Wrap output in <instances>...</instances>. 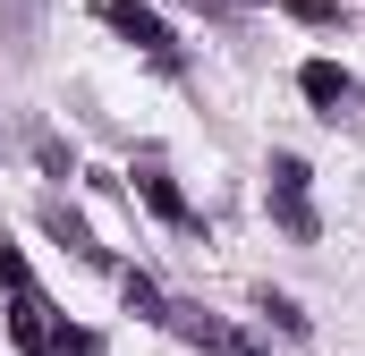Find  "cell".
Listing matches in <instances>:
<instances>
[{
    "label": "cell",
    "instance_id": "6da1fadb",
    "mask_svg": "<svg viewBox=\"0 0 365 356\" xmlns=\"http://www.w3.org/2000/svg\"><path fill=\"white\" fill-rule=\"evenodd\" d=\"M102 17H110V34H119V43H136L153 68H170V77H179V34L162 26V9H153V0H102Z\"/></svg>",
    "mask_w": 365,
    "mask_h": 356
},
{
    "label": "cell",
    "instance_id": "7a4b0ae2",
    "mask_svg": "<svg viewBox=\"0 0 365 356\" xmlns=\"http://www.w3.org/2000/svg\"><path fill=\"white\" fill-rule=\"evenodd\" d=\"M264 204H272V221L297 238V246L323 229V221H314V195H306V162H297V153H272V170H264Z\"/></svg>",
    "mask_w": 365,
    "mask_h": 356
},
{
    "label": "cell",
    "instance_id": "3957f363",
    "mask_svg": "<svg viewBox=\"0 0 365 356\" xmlns=\"http://www.w3.org/2000/svg\"><path fill=\"white\" fill-rule=\"evenodd\" d=\"M162 331L187 340L195 356H247V331H230V323H221V314H204V305H170V314H162Z\"/></svg>",
    "mask_w": 365,
    "mask_h": 356
},
{
    "label": "cell",
    "instance_id": "277c9868",
    "mask_svg": "<svg viewBox=\"0 0 365 356\" xmlns=\"http://www.w3.org/2000/svg\"><path fill=\"white\" fill-rule=\"evenodd\" d=\"M43 238H51V246H68L86 271H110V246L93 238V221H86V212H77V204H60V195L43 204Z\"/></svg>",
    "mask_w": 365,
    "mask_h": 356
},
{
    "label": "cell",
    "instance_id": "5b68a950",
    "mask_svg": "<svg viewBox=\"0 0 365 356\" xmlns=\"http://www.w3.org/2000/svg\"><path fill=\"white\" fill-rule=\"evenodd\" d=\"M297 93H306V102H314L323 119H340V110L357 102V77H349L340 60H306V68H297Z\"/></svg>",
    "mask_w": 365,
    "mask_h": 356
},
{
    "label": "cell",
    "instance_id": "8992f818",
    "mask_svg": "<svg viewBox=\"0 0 365 356\" xmlns=\"http://www.w3.org/2000/svg\"><path fill=\"white\" fill-rule=\"evenodd\" d=\"M9 340H17V348H43V340H51V305H43V288H9Z\"/></svg>",
    "mask_w": 365,
    "mask_h": 356
},
{
    "label": "cell",
    "instance_id": "52a82bcc",
    "mask_svg": "<svg viewBox=\"0 0 365 356\" xmlns=\"http://www.w3.org/2000/svg\"><path fill=\"white\" fill-rule=\"evenodd\" d=\"M136 187H145V204H153V212H162L170 229H187V195L170 187V170H162V153H145V162H136Z\"/></svg>",
    "mask_w": 365,
    "mask_h": 356
},
{
    "label": "cell",
    "instance_id": "ba28073f",
    "mask_svg": "<svg viewBox=\"0 0 365 356\" xmlns=\"http://www.w3.org/2000/svg\"><path fill=\"white\" fill-rule=\"evenodd\" d=\"M0 43H9L17 60H34V43H43V0H0Z\"/></svg>",
    "mask_w": 365,
    "mask_h": 356
},
{
    "label": "cell",
    "instance_id": "9c48e42d",
    "mask_svg": "<svg viewBox=\"0 0 365 356\" xmlns=\"http://www.w3.org/2000/svg\"><path fill=\"white\" fill-rule=\"evenodd\" d=\"M119 297H128V314H145V323H162V314H170V297H162V280H153V271H119Z\"/></svg>",
    "mask_w": 365,
    "mask_h": 356
},
{
    "label": "cell",
    "instance_id": "30bf717a",
    "mask_svg": "<svg viewBox=\"0 0 365 356\" xmlns=\"http://www.w3.org/2000/svg\"><path fill=\"white\" fill-rule=\"evenodd\" d=\"M255 305L272 314V323H280V331H289V340H306V331H314V323H306V305H297V297H280V288H264Z\"/></svg>",
    "mask_w": 365,
    "mask_h": 356
},
{
    "label": "cell",
    "instance_id": "8fae6325",
    "mask_svg": "<svg viewBox=\"0 0 365 356\" xmlns=\"http://www.w3.org/2000/svg\"><path fill=\"white\" fill-rule=\"evenodd\" d=\"M51 356H102V340H93L86 323H51V340H43Z\"/></svg>",
    "mask_w": 365,
    "mask_h": 356
},
{
    "label": "cell",
    "instance_id": "7c38bea8",
    "mask_svg": "<svg viewBox=\"0 0 365 356\" xmlns=\"http://www.w3.org/2000/svg\"><path fill=\"white\" fill-rule=\"evenodd\" d=\"M34 162H43V178H77V153H68V145H60L51 127L34 136Z\"/></svg>",
    "mask_w": 365,
    "mask_h": 356
},
{
    "label": "cell",
    "instance_id": "4fadbf2b",
    "mask_svg": "<svg viewBox=\"0 0 365 356\" xmlns=\"http://www.w3.org/2000/svg\"><path fill=\"white\" fill-rule=\"evenodd\" d=\"M0 288H34V271H26V255L0 238Z\"/></svg>",
    "mask_w": 365,
    "mask_h": 356
},
{
    "label": "cell",
    "instance_id": "5bb4252c",
    "mask_svg": "<svg viewBox=\"0 0 365 356\" xmlns=\"http://www.w3.org/2000/svg\"><path fill=\"white\" fill-rule=\"evenodd\" d=\"M179 9H204V17H212V9H238V0H179Z\"/></svg>",
    "mask_w": 365,
    "mask_h": 356
},
{
    "label": "cell",
    "instance_id": "9a60e30c",
    "mask_svg": "<svg viewBox=\"0 0 365 356\" xmlns=\"http://www.w3.org/2000/svg\"><path fill=\"white\" fill-rule=\"evenodd\" d=\"M26 356H51V348H26Z\"/></svg>",
    "mask_w": 365,
    "mask_h": 356
}]
</instances>
